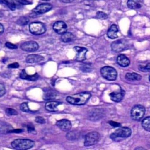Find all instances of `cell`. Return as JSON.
Returning a JSON list of instances; mask_svg holds the SVG:
<instances>
[{
    "label": "cell",
    "mask_w": 150,
    "mask_h": 150,
    "mask_svg": "<svg viewBox=\"0 0 150 150\" xmlns=\"http://www.w3.org/2000/svg\"><path fill=\"white\" fill-rule=\"evenodd\" d=\"M53 29L57 34L62 35L67 31V26L64 21H58L53 24Z\"/></svg>",
    "instance_id": "obj_12"
},
{
    "label": "cell",
    "mask_w": 150,
    "mask_h": 150,
    "mask_svg": "<svg viewBox=\"0 0 150 150\" xmlns=\"http://www.w3.org/2000/svg\"><path fill=\"white\" fill-rule=\"evenodd\" d=\"M144 0H128L127 6L130 9H138L142 7Z\"/></svg>",
    "instance_id": "obj_15"
},
{
    "label": "cell",
    "mask_w": 150,
    "mask_h": 150,
    "mask_svg": "<svg viewBox=\"0 0 150 150\" xmlns=\"http://www.w3.org/2000/svg\"><path fill=\"white\" fill-rule=\"evenodd\" d=\"M6 92V91L4 85L2 84H0V97H2L3 96L5 95Z\"/></svg>",
    "instance_id": "obj_37"
},
{
    "label": "cell",
    "mask_w": 150,
    "mask_h": 150,
    "mask_svg": "<svg viewBox=\"0 0 150 150\" xmlns=\"http://www.w3.org/2000/svg\"><path fill=\"white\" fill-rule=\"evenodd\" d=\"M52 8V5L50 3H42L35 8L32 12L35 14H42L50 11Z\"/></svg>",
    "instance_id": "obj_11"
},
{
    "label": "cell",
    "mask_w": 150,
    "mask_h": 150,
    "mask_svg": "<svg viewBox=\"0 0 150 150\" xmlns=\"http://www.w3.org/2000/svg\"><path fill=\"white\" fill-rule=\"evenodd\" d=\"M80 70L83 72H90L92 71V65L90 64H83L81 66Z\"/></svg>",
    "instance_id": "obj_30"
},
{
    "label": "cell",
    "mask_w": 150,
    "mask_h": 150,
    "mask_svg": "<svg viewBox=\"0 0 150 150\" xmlns=\"http://www.w3.org/2000/svg\"><path fill=\"white\" fill-rule=\"evenodd\" d=\"M142 126L146 131L150 132V116L145 117L142 121Z\"/></svg>",
    "instance_id": "obj_28"
},
{
    "label": "cell",
    "mask_w": 150,
    "mask_h": 150,
    "mask_svg": "<svg viewBox=\"0 0 150 150\" xmlns=\"http://www.w3.org/2000/svg\"><path fill=\"white\" fill-rule=\"evenodd\" d=\"M108 123L110 125L114 127H120L122 126V125L121 124L117 122H114V121H110L108 122Z\"/></svg>",
    "instance_id": "obj_40"
},
{
    "label": "cell",
    "mask_w": 150,
    "mask_h": 150,
    "mask_svg": "<svg viewBox=\"0 0 150 150\" xmlns=\"http://www.w3.org/2000/svg\"><path fill=\"white\" fill-rule=\"evenodd\" d=\"M56 125L63 131H69L72 127L71 122L67 119L59 120L56 123Z\"/></svg>",
    "instance_id": "obj_13"
},
{
    "label": "cell",
    "mask_w": 150,
    "mask_h": 150,
    "mask_svg": "<svg viewBox=\"0 0 150 150\" xmlns=\"http://www.w3.org/2000/svg\"><path fill=\"white\" fill-rule=\"evenodd\" d=\"M27 129L29 133L30 134H36L37 132L35 129V126L33 124H29L27 125Z\"/></svg>",
    "instance_id": "obj_34"
},
{
    "label": "cell",
    "mask_w": 150,
    "mask_h": 150,
    "mask_svg": "<svg viewBox=\"0 0 150 150\" xmlns=\"http://www.w3.org/2000/svg\"><path fill=\"white\" fill-rule=\"evenodd\" d=\"M135 150H145V149L142 147H137V148H136Z\"/></svg>",
    "instance_id": "obj_45"
},
{
    "label": "cell",
    "mask_w": 150,
    "mask_h": 150,
    "mask_svg": "<svg viewBox=\"0 0 150 150\" xmlns=\"http://www.w3.org/2000/svg\"><path fill=\"white\" fill-rule=\"evenodd\" d=\"M100 112L98 110H91L89 113L88 117L90 120H96L100 117Z\"/></svg>",
    "instance_id": "obj_27"
},
{
    "label": "cell",
    "mask_w": 150,
    "mask_h": 150,
    "mask_svg": "<svg viewBox=\"0 0 150 150\" xmlns=\"http://www.w3.org/2000/svg\"><path fill=\"white\" fill-rule=\"evenodd\" d=\"M132 130L129 128L127 127H121L116 130L114 133L110 135V137L112 140L118 141L121 139L126 138L130 137Z\"/></svg>",
    "instance_id": "obj_3"
},
{
    "label": "cell",
    "mask_w": 150,
    "mask_h": 150,
    "mask_svg": "<svg viewBox=\"0 0 150 150\" xmlns=\"http://www.w3.org/2000/svg\"><path fill=\"white\" fill-rule=\"evenodd\" d=\"M44 60V57L41 55L33 54L29 55L26 58V62L29 64L39 63Z\"/></svg>",
    "instance_id": "obj_16"
},
{
    "label": "cell",
    "mask_w": 150,
    "mask_h": 150,
    "mask_svg": "<svg viewBox=\"0 0 150 150\" xmlns=\"http://www.w3.org/2000/svg\"><path fill=\"white\" fill-rule=\"evenodd\" d=\"M35 144V142L33 140L23 139H15L11 143L12 147L18 150H28L32 148Z\"/></svg>",
    "instance_id": "obj_2"
},
{
    "label": "cell",
    "mask_w": 150,
    "mask_h": 150,
    "mask_svg": "<svg viewBox=\"0 0 150 150\" xmlns=\"http://www.w3.org/2000/svg\"><path fill=\"white\" fill-rule=\"evenodd\" d=\"M19 67H20V65L18 63H13L8 66V68H18Z\"/></svg>",
    "instance_id": "obj_41"
},
{
    "label": "cell",
    "mask_w": 150,
    "mask_h": 150,
    "mask_svg": "<svg viewBox=\"0 0 150 150\" xmlns=\"http://www.w3.org/2000/svg\"><path fill=\"white\" fill-rule=\"evenodd\" d=\"M42 1H51V0H42Z\"/></svg>",
    "instance_id": "obj_46"
},
{
    "label": "cell",
    "mask_w": 150,
    "mask_h": 150,
    "mask_svg": "<svg viewBox=\"0 0 150 150\" xmlns=\"http://www.w3.org/2000/svg\"><path fill=\"white\" fill-rule=\"evenodd\" d=\"M23 130L21 129H12L9 131V133H21L22 132Z\"/></svg>",
    "instance_id": "obj_42"
},
{
    "label": "cell",
    "mask_w": 150,
    "mask_h": 150,
    "mask_svg": "<svg viewBox=\"0 0 150 150\" xmlns=\"http://www.w3.org/2000/svg\"><path fill=\"white\" fill-rule=\"evenodd\" d=\"M145 111V108L142 105H137L134 106L131 111L132 119L134 121H139L144 115Z\"/></svg>",
    "instance_id": "obj_7"
},
{
    "label": "cell",
    "mask_w": 150,
    "mask_h": 150,
    "mask_svg": "<svg viewBox=\"0 0 150 150\" xmlns=\"http://www.w3.org/2000/svg\"><path fill=\"white\" fill-rule=\"evenodd\" d=\"M80 136V132L78 131L73 130L69 132L66 134V138L70 141L77 140Z\"/></svg>",
    "instance_id": "obj_22"
},
{
    "label": "cell",
    "mask_w": 150,
    "mask_h": 150,
    "mask_svg": "<svg viewBox=\"0 0 150 150\" xmlns=\"http://www.w3.org/2000/svg\"><path fill=\"white\" fill-rule=\"evenodd\" d=\"M74 51L76 52L75 59L78 62H82L86 60V54L88 50L85 47L75 46L74 48Z\"/></svg>",
    "instance_id": "obj_10"
},
{
    "label": "cell",
    "mask_w": 150,
    "mask_h": 150,
    "mask_svg": "<svg viewBox=\"0 0 150 150\" xmlns=\"http://www.w3.org/2000/svg\"><path fill=\"white\" fill-rule=\"evenodd\" d=\"M125 78L129 81H140L142 76L136 73H128L125 74Z\"/></svg>",
    "instance_id": "obj_23"
},
{
    "label": "cell",
    "mask_w": 150,
    "mask_h": 150,
    "mask_svg": "<svg viewBox=\"0 0 150 150\" xmlns=\"http://www.w3.org/2000/svg\"><path fill=\"white\" fill-rule=\"evenodd\" d=\"M35 121L38 123L44 124L45 123V120L42 117L37 116L35 118Z\"/></svg>",
    "instance_id": "obj_36"
},
{
    "label": "cell",
    "mask_w": 150,
    "mask_h": 150,
    "mask_svg": "<svg viewBox=\"0 0 150 150\" xmlns=\"http://www.w3.org/2000/svg\"><path fill=\"white\" fill-rule=\"evenodd\" d=\"M117 64L122 67H127L130 64L129 59L124 54H121L117 57Z\"/></svg>",
    "instance_id": "obj_17"
},
{
    "label": "cell",
    "mask_w": 150,
    "mask_h": 150,
    "mask_svg": "<svg viewBox=\"0 0 150 150\" xmlns=\"http://www.w3.org/2000/svg\"><path fill=\"white\" fill-rule=\"evenodd\" d=\"M22 50L26 52H35L39 49V45L35 41H29L22 44L21 45Z\"/></svg>",
    "instance_id": "obj_9"
},
{
    "label": "cell",
    "mask_w": 150,
    "mask_h": 150,
    "mask_svg": "<svg viewBox=\"0 0 150 150\" xmlns=\"http://www.w3.org/2000/svg\"><path fill=\"white\" fill-rule=\"evenodd\" d=\"M96 18L99 19H106L108 17V15L105 13L101 12V11H98L97 12L96 14Z\"/></svg>",
    "instance_id": "obj_35"
},
{
    "label": "cell",
    "mask_w": 150,
    "mask_h": 150,
    "mask_svg": "<svg viewBox=\"0 0 150 150\" xmlns=\"http://www.w3.org/2000/svg\"><path fill=\"white\" fill-rule=\"evenodd\" d=\"M128 42L125 39H119L113 42L111 45L112 50L114 52H119L127 49Z\"/></svg>",
    "instance_id": "obj_8"
},
{
    "label": "cell",
    "mask_w": 150,
    "mask_h": 150,
    "mask_svg": "<svg viewBox=\"0 0 150 150\" xmlns=\"http://www.w3.org/2000/svg\"><path fill=\"white\" fill-rule=\"evenodd\" d=\"M91 94L88 92H83L67 96L66 101L71 104L83 105L86 104L91 97Z\"/></svg>",
    "instance_id": "obj_1"
},
{
    "label": "cell",
    "mask_w": 150,
    "mask_h": 150,
    "mask_svg": "<svg viewBox=\"0 0 150 150\" xmlns=\"http://www.w3.org/2000/svg\"><path fill=\"white\" fill-rule=\"evenodd\" d=\"M0 31H1V35L3 33L4 31V27L1 23L0 24Z\"/></svg>",
    "instance_id": "obj_44"
},
{
    "label": "cell",
    "mask_w": 150,
    "mask_h": 150,
    "mask_svg": "<svg viewBox=\"0 0 150 150\" xmlns=\"http://www.w3.org/2000/svg\"><path fill=\"white\" fill-rule=\"evenodd\" d=\"M6 113L8 116L17 115H18V112L16 110L11 108H8L6 109Z\"/></svg>",
    "instance_id": "obj_31"
},
{
    "label": "cell",
    "mask_w": 150,
    "mask_h": 150,
    "mask_svg": "<svg viewBox=\"0 0 150 150\" xmlns=\"http://www.w3.org/2000/svg\"><path fill=\"white\" fill-rule=\"evenodd\" d=\"M29 22V19L26 16H22L17 20L16 23L19 26H24L27 25Z\"/></svg>",
    "instance_id": "obj_29"
},
{
    "label": "cell",
    "mask_w": 150,
    "mask_h": 150,
    "mask_svg": "<svg viewBox=\"0 0 150 150\" xmlns=\"http://www.w3.org/2000/svg\"><path fill=\"white\" fill-rule=\"evenodd\" d=\"M61 40L64 43H69L73 41L74 36L72 33L71 32H67L62 35L61 37Z\"/></svg>",
    "instance_id": "obj_24"
},
{
    "label": "cell",
    "mask_w": 150,
    "mask_h": 150,
    "mask_svg": "<svg viewBox=\"0 0 150 150\" xmlns=\"http://www.w3.org/2000/svg\"><path fill=\"white\" fill-rule=\"evenodd\" d=\"M118 32V30L117 26L115 24H113L108 30L107 35L110 39H115L118 37L117 36Z\"/></svg>",
    "instance_id": "obj_20"
},
{
    "label": "cell",
    "mask_w": 150,
    "mask_h": 150,
    "mask_svg": "<svg viewBox=\"0 0 150 150\" xmlns=\"http://www.w3.org/2000/svg\"><path fill=\"white\" fill-rule=\"evenodd\" d=\"M13 128L11 125L7 123L1 122V133L6 134L9 133V131L13 129Z\"/></svg>",
    "instance_id": "obj_26"
},
{
    "label": "cell",
    "mask_w": 150,
    "mask_h": 150,
    "mask_svg": "<svg viewBox=\"0 0 150 150\" xmlns=\"http://www.w3.org/2000/svg\"><path fill=\"white\" fill-rule=\"evenodd\" d=\"M1 4L7 6L10 10L14 11L16 9V4L13 0H0Z\"/></svg>",
    "instance_id": "obj_25"
},
{
    "label": "cell",
    "mask_w": 150,
    "mask_h": 150,
    "mask_svg": "<svg viewBox=\"0 0 150 150\" xmlns=\"http://www.w3.org/2000/svg\"><path fill=\"white\" fill-rule=\"evenodd\" d=\"M59 1L62 3H70L74 1V0H59Z\"/></svg>",
    "instance_id": "obj_43"
},
{
    "label": "cell",
    "mask_w": 150,
    "mask_h": 150,
    "mask_svg": "<svg viewBox=\"0 0 150 150\" xmlns=\"http://www.w3.org/2000/svg\"><path fill=\"white\" fill-rule=\"evenodd\" d=\"M149 81H150V76H149Z\"/></svg>",
    "instance_id": "obj_47"
},
{
    "label": "cell",
    "mask_w": 150,
    "mask_h": 150,
    "mask_svg": "<svg viewBox=\"0 0 150 150\" xmlns=\"http://www.w3.org/2000/svg\"><path fill=\"white\" fill-rule=\"evenodd\" d=\"M16 2H18L20 4L23 5H30L31 4V2H30L28 0H15Z\"/></svg>",
    "instance_id": "obj_39"
},
{
    "label": "cell",
    "mask_w": 150,
    "mask_h": 150,
    "mask_svg": "<svg viewBox=\"0 0 150 150\" xmlns=\"http://www.w3.org/2000/svg\"><path fill=\"white\" fill-rule=\"evenodd\" d=\"M125 92L124 90L121 89L118 92H114L109 94L110 100L115 102L118 103L122 100L124 97Z\"/></svg>",
    "instance_id": "obj_14"
},
{
    "label": "cell",
    "mask_w": 150,
    "mask_h": 150,
    "mask_svg": "<svg viewBox=\"0 0 150 150\" xmlns=\"http://www.w3.org/2000/svg\"><path fill=\"white\" fill-rule=\"evenodd\" d=\"M57 96V93L56 91L52 89H47L45 91L43 96V98L45 100L55 99Z\"/></svg>",
    "instance_id": "obj_21"
},
{
    "label": "cell",
    "mask_w": 150,
    "mask_h": 150,
    "mask_svg": "<svg viewBox=\"0 0 150 150\" xmlns=\"http://www.w3.org/2000/svg\"><path fill=\"white\" fill-rule=\"evenodd\" d=\"M139 70L144 72H147L150 71V63H148L146 65H139Z\"/></svg>",
    "instance_id": "obj_33"
},
{
    "label": "cell",
    "mask_w": 150,
    "mask_h": 150,
    "mask_svg": "<svg viewBox=\"0 0 150 150\" xmlns=\"http://www.w3.org/2000/svg\"><path fill=\"white\" fill-rule=\"evenodd\" d=\"M100 73L104 79L110 81L116 80L117 77L116 70L112 67H103L101 69Z\"/></svg>",
    "instance_id": "obj_4"
},
{
    "label": "cell",
    "mask_w": 150,
    "mask_h": 150,
    "mask_svg": "<svg viewBox=\"0 0 150 150\" xmlns=\"http://www.w3.org/2000/svg\"><path fill=\"white\" fill-rule=\"evenodd\" d=\"M20 109L23 112L28 113L30 111L28 103L24 102L22 103L20 106Z\"/></svg>",
    "instance_id": "obj_32"
},
{
    "label": "cell",
    "mask_w": 150,
    "mask_h": 150,
    "mask_svg": "<svg viewBox=\"0 0 150 150\" xmlns=\"http://www.w3.org/2000/svg\"><path fill=\"white\" fill-rule=\"evenodd\" d=\"M20 78L23 79L27 80L30 81H36L39 79L38 74L35 73L34 75H30L27 74L25 70H23L20 74Z\"/></svg>",
    "instance_id": "obj_18"
},
{
    "label": "cell",
    "mask_w": 150,
    "mask_h": 150,
    "mask_svg": "<svg viewBox=\"0 0 150 150\" xmlns=\"http://www.w3.org/2000/svg\"><path fill=\"white\" fill-rule=\"evenodd\" d=\"M6 46L7 48H8L9 49H12V50H15V49H17L18 48L17 45H16L13 44L11 43L10 42H6Z\"/></svg>",
    "instance_id": "obj_38"
},
{
    "label": "cell",
    "mask_w": 150,
    "mask_h": 150,
    "mask_svg": "<svg viewBox=\"0 0 150 150\" xmlns=\"http://www.w3.org/2000/svg\"><path fill=\"white\" fill-rule=\"evenodd\" d=\"M100 138V135L99 132L93 131L89 132L85 137L84 146H90L96 144Z\"/></svg>",
    "instance_id": "obj_5"
},
{
    "label": "cell",
    "mask_w": 150,
    "mask_h": 150,
    "mask_svg": "<svg viewBox=\"0 0 150 150\" xmlns=\"http://www.w3.org/2000/svg\"><path fill=\"white\" fill-rule=\"evenodd\" d=\"M29 30L31 34L35 35H42L46 31V28L42 23L36 22L30 23Z\"/></svg>",
    "instance_id": "obj_6"
},
{
    "label": "cell",
    "mask_w": 150,
    "mask_h": 150,
    "mask_svg": "<svg viewBox=\"0 0 150 150\" xmlns=\"http://www.w3.org/2000/svg\"><path fill=\"white\" fill-rule=\"evenodd\" d=\"M61 103L59 102H48L45 104V109L50 112H56L58 110V106Z\"/></svg>",
    "instance_id": "obj_19"
}]
</instances>
